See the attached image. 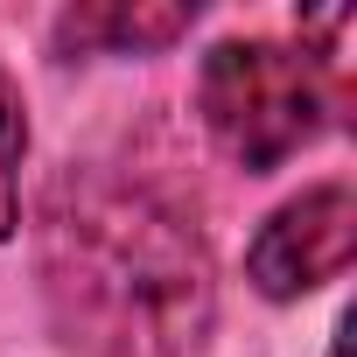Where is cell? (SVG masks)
Returning <instances> with one entry per match:
<instances>
[{
	"label": "cell",
	"instance_id": "5",
	"mask_svg": "<svg viewBox=\"0 0 357 357\" xmlns=\"http://www.w3.org/2000/svg\"><path fill=\"white\" fill-rule=\"evenodd\" d=\"M22 154H29V112H22V84L0 63V238L22 231Z\"/></svg>",
	"mask_w": 357,
	"mask_h": 357
},
{
	"label": "cell",
	"instance_id": "2",
	"mask_svg": "<svg viewBox=\"0 0 357 357\" xmlns=\"http://www.w3.org/2000/svg\"><path fill=\"white\" fill-rule=\"evenodd\" d=\"M329 63L336 56H308L287 43H218L197 77L211 140L252 175L280 168L329 126V105H336Z\"/></svg>",
	"mask_w": 357,
	"mask_h": 357
},
{
	"label": "cell",
	"instance_id": "3",
	"mask_svg": "<svg viewBox=\"0 0 357 357\" xmlns=\"http://www.w3.org/2000/svg\"><path fill=\"white\" fill-rule=\"evenodd\" d=\"M350 245H357V197H350V183H315V190H301L294 204H280L266 218V231L245 252V273H252L259 294L294 301V294L336 280L350 266Z\"/></svg>",
	"mask_w": 357,
	"mask_h": 357
},
{
	"label": "cell",
	"instance_id": "4",
	"mask_svg": "<svg viewBox=\"0 0 357 357\" xmlns=\"http://www.w3.org/2000/svg\"><path fill=\"white\" fill-rule=\"evenodd\" d=\"M197 22V8H77L63 15V50H161Z\"/></svg>",
	"mask_w": 357,
	"mask_h": 357
},
{
	"label": "cell",
	"instance_id": "1",
	"mask_svg": "<svg viewBox=\"0 0 357 357\" xmlns=\"http://www.w3.org/2000/svg\"><path fill=\"white\" fill-rule=\"evenodd\" d=\"M43 287L84 357H183L211 329V252L154 183L70 168L43 211Z\"/></svg>",
	"mask_w": 357,
	"mask_h": 357
}]
</instances>
